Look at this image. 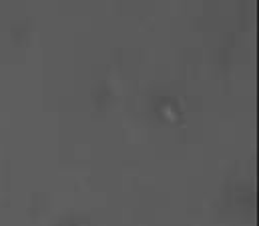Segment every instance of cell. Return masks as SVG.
Here are the masks:
<instances>
[]
</instances>
